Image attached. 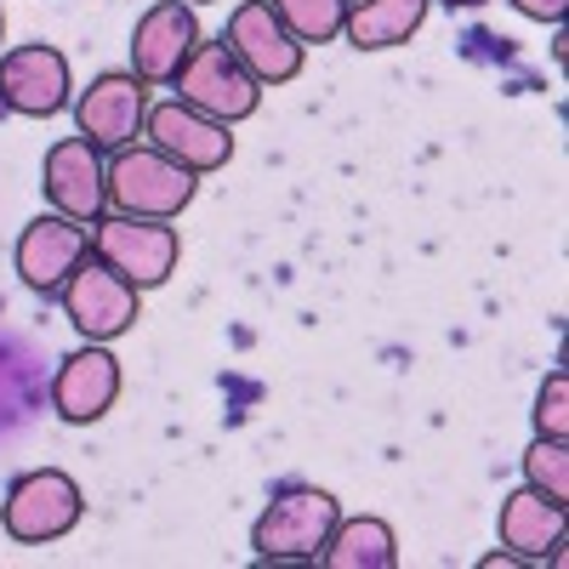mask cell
Instances as JSON below:
<instances>
[{
    "label": "cell",
    "mask_w": 569,
    "mask_h": 569,
    "mask_svg": "<svg viewBox=\"0 0 569 569\" xmlns=\"http://www.w3.org/2000/svg\"><path fill=\"white\" fill-rule=\"evenodd\" d=\"M342 518V501L330 490H313V485H284L262 518L251 525V547L262 563H302V558H319V547L330 541Z\"/></svg>",
    "instance_id": "1"
},
{
    "label": "cell",
    "mask_w": 569,
    "mask_h": 569,
    "mask_svg": "<svg viewBox=\"0 0 569 569\" xmlns=\"http://www.w3.org/2000/svg\"><path fill=\"white\" fill-rule=\"evenodd\" d=\"M188 200H194V171H182L177 160H166L160 149H149V142H126V149H114L109 160V206L120 217H154V222H171L188 211Z\"/></svg>",
    "instance_id": "2"
},
{
    "label": "cell",
    "mask_w": 569,
    "mask_h": 569,
    "mask_svg": "<svg viewBox=\"0 0 569 569\" xmlns=\"http://www.w3.org/2000/svg\"><path fill=\"white\" fill-rule=\"evenodd\" d=\"M91 257L109 262L120 279H131L137 291H154L177 273L182 233L154 217H98L91 222Z\"/></svg>",
    "instance_id": "3"
},
{
    "label": "cell",
    "mask_w": 569,
    "mask_h": 569,
    "mask_svg": "<svg viewBox=\"0 0 569 569\" xmlns=\"http://www.w3.org/2000/svg\"><path fill=\"white\" fill-rule=\"evenodd\" d=\"M80 485L69 479L63 467H34L23 479H12L7 490V507H0V525H7L12 541L23 547H46V541H63L74 525H80Z\"/></svg>",
    "instance_id": "4"
},
{
    "label": "cell",
    "mask_w": 569,
    "mask_h": 569,
    "mask_svg": "<svg viewBox=\"0 0 569 569\" xmlns=\"http://www.w3.org/2000/svg\"><path fill=\"white\" fill-rule=\"evenodd\" d=\"M171 86H177V103L200 109V114H211V120H222V126L251 120L257 103H262V86L240 69V58H233L222 40H217V46L200 40V46H194V58L177 69Z\"/></svg>",
    "instance_id": "5"
},
{
    "label": "cell",
    "mask_w": 569,
    "mask_h": 569,
    "mask_svg": "<svg viewBox=\"0 0 569 569\" xmlns=\"http://www.w3.org/2000/svg\"><path fill=\"white\" fill-rule=\"evenodd\" d=\"M63 313H69V325L80 330L86 342H114V337H126V330L137 325V284L131 279H120L109 262H98V257H86L74 273H69V284H63Z\"/></svg>",
    "instance_id": "6"
},
{
    "label": "cell",
    "mask_w": 569,
    "mask_h": 569,
    "mask_svg": "<svg viewBox=\"0 0 569 569\" xmlns=\"http://www.w3.org/2000/svg\"><path fill=\"white\" fill-rule=\"evenodd\" d=\"M222 46L240 58V69L257 86H284V80L302 74V40L273 18L268 0H246V7H233L228 29H222Z\"/></svg>",
    "instance_id": "7"
},
{
    "label": "cell",
    "mask_w": 569,
    "mask_h": 569,
    "mask_svg": "<svg viewBox=\"0 0 569 569\" xmlns=\"http://www.w3.org/2000/svg\"><path fill=\"white\" fill-rule=\"evenodd\" d=\"M40 188H46V200L58 206V217L91 228L109 211V166L98 160V142H86V137L52 142L46 166H40Z\"/></svg>",
    "instance_id": "8"
},
{
    "label": "cell",
    "mask_w": 569,
    "mask_h": 569,
    "mask_svg": "<svg viewBox=\"0 0 569 569\" xmlns=\"http://www.w3.org/2000/svg\"><path fill=\"white\" fill-rule=\"evenodd\" d=\"M142 137H149V149H160L166 160H177L182 171H194V177L222 171V166L233 160L228 126L211 120V114H200V109H188V103H177V98L149 109V120H142Z\"/></svg>",
    "instance_id": "9"
},
{
    "label": "cell",
    "mask_w": 569,
    "mask_h": 569,
    "mask_svg": "<svg viewBox=\"0 0 569 569\" xmlns=\"http://www.w3.org/2000/svg\"><path fill=\"white\" fill-rule=\"evenodd\" d=\"M91 257V228L86 222H69V217H34L23 233H18V251H12V262H18V279L29 284L34 297H58L63 284H69V273L80 268Z\"/></svg>",
    "instance_id": "10"
},
{
    "label": "cell",
    "mask_w": 569,
    "mask_h": 569,
    "mask_svg": "<svg viewBox=\"0 0 569 569\" xmlns=\"http://www.w3.org/2000/svg\"><path fill=\"white\" fill-rule=\"evenodd\" d=\"M194 46H200L194 7H188V0H160V7H149L131 29V74L142 86H171L177 69L194 58Z\"/></svg>",
    "instance_id": "11"
},
{
    "label": "cell",
    "mask_w": 569,
    "mask_h": 569,
    "mask_svg": "<svg viewBox=\"0 0 569 569\" xmlns=\"http://www.w3.org/2000/svg\"><path fill=\"white\" fill-rule=\"evenodd\" d=\"M0 109L23 120H52L69 109V58L58 46H18L0 58Z\"/></svg>",
    "instance_id": "12"
},
{
    "label": "cell",
    "mask_w": 569,
    "mask_h": 569,
    "mask_svg": "<svg viewBox=\"0 0 569 569\" xmlns=\"http://www.w3.org/2000/svg\"><path fill=\"white\" fill-rule=\"evenodd\" d=\"M74 120H80V137L98 142V149H126V142L142 131V120H149V86H142L137 74H98L80 103H74Z\"/></svg>",
    "instance_id": "13"
},
{
    "label": "cell",
    "mask_w": 569,
    "mask_h": 569,
    "mask_svg": "<svg viewBox=\"0 0 569 569\" xmlns=\"http://www.w3.org/2000/svg\"><path fill=\"white\" fill-rule=\"evenodd\" d=\"M120 399V365L103 342H86L80 353H69L58 365V382H52V410L69 421V427H86V421H103Z\"/></svg>",
    "instance_id": "14"
},
{
    "label": "cell",
    "mask_w": 569,
    "mask_h": 569,
    "mask_svg": "<svg viewBox=\"0 0 569 569\" xmlns=\"http://www.w3.org/2000/svg\"><path fill=\"white\" fill-rule=\"evenodd\" d=\"M501 547L518 552L525 563L563 558V501H547L541 490H512L501 496Z\"/></svg>",
    "instance_id": "15"
},
{
    "label": "cell",
    "mask_w": 569,
    "mask_h": 569,
    "mask_svg": "<svg viewBox=\"0 0 569 569\" xmlns=\"http://www.w3.org/2000/svg\"><path fill=\"white\" fill-rule=\"evenodd\" d=\"M427 7H433V0H359V7H348L342 34L359 52H388V46H405L421 29Z\"/></svg>",
    "instance_id": "16"
},
{
    "label": "cell",
    "mask_w": 569,
    "mask_h": 569,
    "mask_svg": "<svg viewBox=\"0 0 569 569\" xmlns=\"http://www.w3.org/2000/svg\"><path fill=\"white\" fill-rule=\"evenodd\" d=\"M319 563H330V569H393L399 541L382 518H337L330 541L319 547Z\"/></svg>",
    "instance_id": "17"
},
{
    "label": "cell",
    "mask_w": 569,
    "mask_h": 569,
    "mask_svg": "<svg viewBox=\"0 0 569 569\" xmlns=\"http://www.w3.org/2000/svg\"><path fill=\"white\" fill-rule=\"evenodd\" d=\"M273 18L291 29L302 46H325L337 40L342 23H348V0H268Z\"/></svg>",
    "instance_id": "18"
},
{
    "label": "cell",
    "mask_w": 569,
    "mask_h": 569,
    "mask_svg": "<svg viewBox=\"0 0 569 569\" xmlns=\"http://www.w3.org/2000/svg\"><path fill=\"white\" fill-rule=\"evenodd\" d=\"M525 479H530V490H541L547 501H569V450H563V439H536V445H530Z\"/></svg>",
    "instance_id": "19"
},
{
    "label": "cell",
    "mask_w": 569,
    "mask_h": 569,
    "mask_svg": "<svg viewBox=\"0 0 569 569\" xmlns=\"http://www.w3.org/2000/svg\"><path fill=\"white\" fill-rule=\"evenodd\" d=\"M536 439H569V376L552 370L536 393Z\"/></svg>",
    "instance_id": "20"
},
{
    "label": "cell",
    "mask_w": 569,
    "mask_h": 569,
    "mask_svg": "<svg viewBox=\"0 0 569 569\" xmlns=\"http://www.w3.org/2000/svg\"><path fill=\"white\" fill-rule=\"evenodd\" d=\"M525 18H536V23H563V12H569V0H512Z\"/></svg>",
    "instance_id": "21"
},
{
    "label": "cell",
    "mask_w": 569,
    "mask_h": 569,
    "mask_svg": "<svg viewBox=\"0 0 569 569\" xmlns=\"http://www.w3.org/2000/svg\"><path fill=\"white\" fill-rule=\"evenodd\" d=\"M518 563H525V558H518V552H490L479 569H518Z\"/></svg>",
    "instance_id": "22"
},
{
    "label": "cell",
    "mask_w": 569,
    "mask_h": 569,
    "mask_svg": "<svg viewBox=\"0 0 569 569\" xmlns=\"http://www.w3.org/2000/svg\"><path fill=\"white\" fill-rule=\"evenodd\" d=\"M445 7H456V12H472V7H485V0H445Z\"/></svg>",
    "instance_id": "23"
},
{
    "label": "cell",
    "mask_w": 569,
    "mask_h": 569,
    "mask_svg": "<svg viewBox=\"0 0 569 569\" xmlns=\"http://www.w3.org/2000/svg\"><path fill=\"white\" fill-rule=\"evenodd\" d=\"M0 34H7V12H0Z\"/></svg>",
    "instance_id": "24"
},
{
    "label": "cell",
    "mask_w": 569,
    "mask_h": 569,
    "mask_svg": "<svg viewBox=\"0 0 569 569\" xmlns=\"http://www.w3.org/2000/svg\"><path fill=\"white\" fill-rule=\"evenodd\" d=\"M188 7H206V0H188Z\"/></svg>",
    "instance_id": "25"
},
{
    "label": "cell",
    "mask_w": 569,
    "mask_h": 569,
    "mask_svg": "<svg viewBox=\"0 0 569 569\" xmlns=\"http://www.w3.org/2000/svg\"><path fill=\"white\" fill-rule=\"evenodd\" d=\"M348 7H359V0H348Z\"/></svg>",
    "instance_id": "26"
}]
</instances>
